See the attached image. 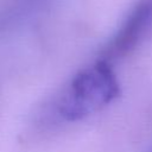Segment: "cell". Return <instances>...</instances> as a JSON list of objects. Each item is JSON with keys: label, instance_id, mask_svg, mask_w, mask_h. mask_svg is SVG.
Wrapping results in <instances>:
<instances>
[{"label": "cell", "instance_id": "6da1fadb", "mask_svg": "<svg viewBox=\"0 0 152 152\" xmlns=\"http://www.w3.org/2000/svg\"><path fill=\"white\" fill-rule=\"evenodd\" d=\"M120 93L110 63L99 59L81 70L55 97L51 110L63 121L81 120L109 104Z\"/></svg>", "mask_w": 152, "mask_h": 152}, {"label": "cell", "instance_id": "7a4b0ae2", "mask_svg": "<svg viewBox=\"0 0 152 152\" xmlns=\"http://www.w3.org/2000/svg\"><path fill=\"white\" fill-rule=\"evenodd\" d=\"M152 26V0L139 1L103 49L101 58L113 62L131 52Z\"/></svg>", "mask_w": 152, "mask_h": 152}]
</instances>
